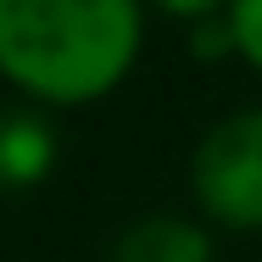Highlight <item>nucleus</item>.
<instances>
[{
    "label": "nucleus",
    "mask_w": 262,
    "mask_h": 262,
    "mask_svg": "<svg viewBox=\"0 0 262 262\" xmlns=\"http://www.w3.org/2000/svg\"><path fill=\"white\" fill-rule=\"evenodd\" d=\"M134 51V0H0V73L34 101H101L128 73Z\"/></svg>",
    "instance_id": "nucleus-1"
},
{
    "label": "nucleus",
    "mask_w": 262,
    "mask_h": 262,
    "mask_svg": "<svg viewBox=\"0 0 262 262\" xmlns=\"http://www.w3.org/2000/svg\"><path fill=\"white\" fill-rule=\"evenodd\" d=\"M195 207L223 229H262V106L212 123L190 162Z\"/></svg>",
    "instance_id": "nucleus-2"
},
{
    "label": "nucleus",
    "mask_w": 262,
    "mask_h": 262,
    "mask_svg": "<svg viewBox=\"0 0 262 262\" xmlns=\"http://www.w3.org/2000/svg\"><path fill=\"white\" fill-rule=\"evenodd\" d=\"M56 167V128L45 112L0 106V195L39 190Z\"/></svg>",
    "instance_id": "nucleus-3"
},
{
    "label": "nucleus",
    "mask_w": 262,
    "mask_h": 262,
    "mask_svg": "<svg viewBox=\"0 0 262 262\" xmlns=\"http://www.w3.org/2000/svg\"><path fill=\"white\" fill-rule=\"evenodd\" d=\"M112 262H212L207 223L179 217V212H151L128 223L112 246Z\"/></svg>",
    "instance_id": "nucleus-4"
},
{
    "label": "nucleus",
    "mask_w": 262,
    "mask_h": 262,
    "mask_svg": "<svg viewBox=\"0 0 262 262\" xmlns=\"http://www.w3.org/2000/svg\"><path fill=\"white\" fill-rule=\"evenodd\" d=\"M229 39L240 45V56L262 67V0H234L229 11Z\"/></svg>",
    "instance_id": "nucleus-5"
},
{
    "label": "nucleus",
    "mask_w": 262,
    "mask_h": 262,
    "mask_svg": "<svg viewBox=\"0 0 262 262\" xmlns=\"http://www.w3.org/2000/svg\"><path fill=\"white\" fill-rule=\"evenodd\" d=\"M162 11H173V17H201V11H212V6H223V0H157Z\"/></svg>",
    "instance_id": "nucleus-6"
}]
</instances>
